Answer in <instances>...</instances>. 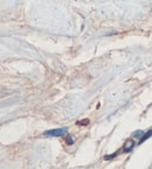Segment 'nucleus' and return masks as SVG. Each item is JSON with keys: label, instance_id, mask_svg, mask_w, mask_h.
Segmentation results:
<instances>
[{"label": "nucleus", "instance_id": "obj_6", "mask_svg": "<svg viewBox=\"0 0 152 169\" xmlns=\"http://www.w3.org/2000/svg\"><path fill=\"white\" fill-rule=\"evenodd\" d=\"M88 122H89V120H82V121H79V122H77V123H79V125H87V123H88Z\"/></svg>", "mask_w": 152, "mask_h": 169}, {"label": "nucleus", "instance_id": "obj_3", "mask_svg": "<svg viewBox=\"0 0 152 169\" xmlns=\"http://www.w3.org/2000/svg\"><path fill=\"white\" fill-rule=\"evenodd\" d=\"M134 143L132 142V141H129V142L125 144V147H124V151H126V153L130 151L132 148H134Z\"/></svg>", "mask_w": 152, "mask_h": 169}, {"label": "nucleus", "instance_id": "obj_2", "mask_svg": "<svg viewBox=\"0 0 152 169\" xmlns=\"http://www.w3.org/2000/svg\"><path fill=\"white\" fill-rule=\"evenodd\" d=\"M151 135H152V130H149V132H147V134H144L143 136L141 137V140H139V143H143L144 141H145V140H147V139H149V137H150Z\"/></svg>", "mask_w": 152, "mask_h": 169}, {"label": "nucleus", "instance_id": "obj_1", "mask_svg": "<svg viewBox=\"0 0 152 169\" xmlns=\"http://www.w3.org/2000/svg\"><path fill=\"white\" fill-rule=\"evenodd\" d=\"M68 132V128H57V129H52V130H47L45 135L48 136H62L63 134H66Z\"/></svg>", "mask_w": 152, "mask_h": 169}, {"label": "nucleus", "instance_id": "obj_4", "mask_svg": "<svg viewBox=\"0 0 152 169\" xmlns=\"http://www.w3.org/2000/svg\"><path fill=\"white\" fill-rule=\"evenodd\" d=\"M66 142L68 143V144H73V142H74V141H73V139L70 137V136H67V139H66Z\"/></svg>", "mask_w": 152, "mask_h": 169}, {"label": "nucleus", "instance_id": "obj_5", "mask_svg": "<svg viewBox=\"0 0 152 169\" xmlns=\"http://www.w3.org/2000/svg\"><path fill=\"white\" fill-rule=\"evenodd\" d=\"M142 132H141V130H137V132H134V137H139V136H142Z\"/></svg>", "mask_w": 152, "mask_h": 169}]
</instances>
